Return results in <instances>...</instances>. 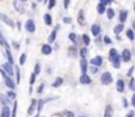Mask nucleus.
Segmentation results:
<instances>
[{"instance_id": "nucleus-39", "label": "nucleus", "mask_w": 135, "mask_h": 117, "mask_svg": "<svg viewBox=\"0 0 135 117\" xmlns=\"http://www.w3.org/2000/svg\"><path fill=\"white\" fill-rule=\"evenodd\" d=\"M8 96H9L11 99H15V98H16V94H15V91H9V92H8Z\"/></svg>"}, {"instance_id": "nucleus-55", "label": "nucleus", "mask_w": 135, "mask_h": 117, "mask_svg": "<svg viewBox=\"0 0 135 117\" xmlns=\"http://www.w3.org/2000/svg\"><path fill=\"white\" fill-rule=\"evenodd\" d=\"M37 1H42V0H37Z\"/></svg>"}, {"instance_id": "nucleus-28", "label": "nucleus", "mask_w": 135, "mask_h": 117, "mask_svg": "<svg viewBox=\"0 0 135 117\" xmlns=\"http://www.w3.org/2000/svg\"><path fill=\"white\" fill-rule=\"evenodd\" d=\"M5 55H7V57H8V62H11V64H13V57H12V55H11V52L7 50V52H5Z\"/></svg>"}, {"instance_id": "nucleus-51", "label": "nucleus", "mask_w": 135, "mask_h": 117, "mask_svg": "<svg viewBox=\"0 0 135 117\" xmlns=\"http://www.w3.org/2000/svg\"><path fill=\"white\" fill-rule=\"evenodd\" d=\"M42 90H43V85H41L39 89H38V92H42Z\"/></svg>"}, {"instance_id": "nucleus-29", "label": "nucleus", "mask_w": 135, "mask_h": 117, "mask_svg": "<svg viewBox=\"0 0 135 117\" xmlns=\"http://www.w3.org/2000/svg\"><path fill=\"white\" fill-rule=\"evenodd\" d=\"M25 61H26V55H25V54H22V55H21V57H20V64H21V65H24Z\"/></svg>"}, {"instance_id": "nucleus-8", "label": "nucleus", "mask_w": 135, "mask_h": 117, "mask_svg": "<svg viewBox=\"0 0 135 117\" xmlns=\"http://www.w3.org/2000/svg\"><path fill=\"white\" fill-rule=\"evenodd\" d=\"M91 64H92V65H95V66H100V65L102 64V58H101V56L93 57L92 60H91Z\"/></svg>"}, {"instance_id": "nucleus-38", "label": "nucleus", "mask_w": 135, "mask_h": 117, "mask_svg": "<svg viewBox=\"0 0 135 117\" xmlns=\"http://www.w3.org/2000/svg\"><path fill=\"white\" fill-rule=\"evenodd\" d=\"M55 0H50V1H49V8L51 9V8H54V5H55Z\"/></svg>"}, {"instance_id": "nucleus-54", "label": "nucleus", "mask_w": 135, "mask_h": 117, "mask_svg": "<svg viewBox=\"0 0 135 117\" xmlns=\"http://www.w3.org/2000/svg\"><path fill=\"white\" fill-rule=\"evenodd\" d=\"M54 117H59V116H55V115H54Z\"/></svg>"}, {"instance_id": "nucleus-9", "label": "nucleus", "mask_w": 135, "mask_h": 117, "mask_svg": "<svg viewBox=\"0 0 135 117\" xmlns=\"http://www.w3.org/2000/svg\"><path fill=\"white\" fill-rule=\"evenodd\" d=\"M78 22L80 23L81 26H84V25H85V21H84V10H83V9H80V10H79V16H78Z\"/></svg>"}, {"instance_id": "nucleus-2", "label": "nucleus", "mask_w": 135, "mask_h": 117, "mask_svg": "<svg viewBox=\"0 0 135 117\" xmlns=\"http://www.w3.org/2000/svg\"><path fill=\"white\" fill-rule=\"evenodd\" d=\"M111 81H113V78H111V74L109 72H105L102 74V77H101V82H102L104 85H109V83H111Z\"/></svg>"}, {"instance_id": "nucleus-22", "label": "nucleus", "mask_w": 135, "mask_h": 117, "mask_svg": "<svg viewBox=\"0 0 135 117\" xmlns=\"http://www.w3.org/2000/svg\"><path fill=\"white\" fill-rule=\"evenodd\" d=\"M97 10H98V13H105V5L104 4H101V3H100L98 5H97Z\"/></svg>"}, {"instance_id": "nucleus-41", "label": "nucleus", "mask_w": 135, "mask_h": 117, "mask_svg": "<svg viewBox=\"0 0 135 117\" xmlns=\"http://www.w3.org/2000/svg\"><path fill=\"white\" fill-rule=\"evenodd\" d=\"M70 39H71L72 42H76V35L74 33H71V34H70Z\"/></svg>"}, {"instance_id": "nucleus-43", "label": "nucleus", "mask_w": 135, "mask_h": 117, "mask_svg": "<svg viewBox=\"0 0 135 117\" xmlns=\"http://www.w3.org/2000/svg\"><path fill=\"white\" fill-rule=\"evenodd\" d=\"M110 1H111V0H100V3H101V4H104V5H108Z\"/></svg>"}, {"instance_id": "nucleus-19", "label": "nucleus", "mask_w": 135, "mask_h": 117, "mask_svg": "<svg viewBox=\"0 0 135 117\" xmlns=\"http://www.w3.org/2000/svg\"><path fill=\"white\" fill-rule=\"evenodd\" d=\"M111 115H113V109H111L110 105H108L106 109H105V116L104 117H111Z\"/></svg>"}, {"instance_id": "nucleus-45", "label": "nucleus", "mask_w": 135, "mask_h": 117, "mask_svg": "<svg viewBox=\"0 0 135 117\" xmlns=\"http://www.w3.org/2000/svg\"><path fill=\"white\" fill-rule=\"evenodd\" d=\"M68 5H70V0H64V8H68Z\"/></svg>"}, {"instance_id": "nucleus-32", "label": "nucleus", "mask_w": 135, "mask_h": 117, "mask_svg": "<svg viewBox=\"0 0 135 117\" xmlns=\"http://www.w3.org/2000/svg\"><path fill=\"white\" fill-rule=\"evenodd\" d=\"M80 56H81V58H85L87 57V48H83L80 51Z\"/></svg>"}, {"instance_id": "nucleus-40", "label": "nucleus", "mask_w": 135, "mask_h": 117, "mask_svg": "<svg viewBox=\"0 0 135 117\" xmlns=\"http://www.w3.org/2000/svg\"><path fill=\"white\" fill-rule=\"evenodd\" d=\"M42 107H43V100H39L38 102V111H42Z\"/></svg>"}, {"instance_id": "nucleus-49", "label": "nucleus", "mask_w": 135, "mask_h": 117, "mask_svg": "<svg viewBox=\"0 0 135 117\" xmlns=\"http://www.w3.org/2000/svg\"><path fill=\"white\" fill-rule=\"evenodd\" d=\"M131 104H132L134 107H135V94H134V95H132V99H131Z\"/></svg>"}, {"instance_id": "nucleus-35", "label": "nucleus", "mask_w": 135, "mask_h": 117, "mask_svg": "<svg viewBox=\"0 0 135 117\" xmlns=\"http://www.w3.org/2000/svg\"><path fill=\"white\" fill-rule=\"evenodd\" d=\"M16 79H17V83L21 81V77H20V72H19V69H16Z\"/></svg>"}, {"instance_id": "nucleus-1", "label": "nucleus", "mask_w": 135, "mask_h": 117, "mask_svg": "<svg viewBox=\"0 0 135 117\" xmlns=\"http://www.w3.org/2000/svg\"><path fill=\"white\" fill-rule=\"evenodd\" d=\"M0 72H2V74H3V77H4V81H5V83H7V86L9 87V89H15V87H16L15 82H13V81L11 79V78L8 77V75H7V73L4 72V69H2V70H0Z\"/></svg>"}, {"instance_id": "nucleus-42", "label": "nucleus", "mask_w": 135, "mask_h": 117, "mask_svg": "<svg viewBox=\"0 0 135 117\" xmlns=\"http://www.w3.org/2000/svg\"><path fill=\"white\" fill-rule=\"evenodd\" d=\"M97 70H98V66H95V65L91 66V72L92 73H97Z\"/></svg>"}, {"instance_id": "nucleus-17", "label": "nucleus", "mask_w": 135, "mask_h": 117, "mask_svg": "<svg viewBox=\"0 0 135 117\" xmlns=\"http://www.w3.org/2000/svg\"><path fill=\"white\" fill-rule=\"evenodd\" d=\"M42 52L45 55H50L51 54V47L49 46V44H45L43 47H42Z\"/></svg>"}, {"instance_id": "nucleus-44", "label": "nucleus", "mask_w": 135, "mask_h": 117, "mask_svg": "<svg viewBox=\"0 0 135 117\" xmlns=\"http://www.w3.org/2000/svg\"><path fill=\"white\" fill-rule=\"evenodd\" d=\"M104 42L109 44V43H111V40H110V38H109V37H105V38H104Z\"/></svg>"}, {"instance_id": "nucleus-31", "label": "nucleus", "mask_w": 135, "mask_h": 117, "mask_svg": "<svg viewBox=\"0 0 135 117\" xmlns=\"http://www.w3.org/2000/svg\"><path fill=\"white\" fill-rule=\"evenodd\" d=\"M0 43H3V46H5V47L8 48V44H7V42L4 40V37H3V34H2V33H0Z\"/></svg>"}, {"instance_id": "nucleus-23", "label": "nucleus", "mask_w": 135, "mask_h": 117, "mask_svg": "<svg viewBox=\"0 0 135 117\" xmlns=\"http://www.w3.org/2000/svg\"><path fill=\"white\" fill-rule=\"evenodd\" d=\"M55 37H56V30H52L51 34H50V37H49V42H54Z\"/></svg>"}, {"instance_id": "nucleus-11", "label": "nucleus", "mask_w": 135, "mask_h": 117, "mask_svg": "<svg viewBox=\"0 0 135 117\" xmlns=\"http://www.w3.org/2000/svg\"><path fill=\"white\" fill-rule=\"evenodd\" d=\"M117 56H118V52H117V50H115V48H111L110 52H109V60L113 61Z\"/></svg>"}, {"instance_id": "nucleus-10", "label": "nucleus", "mask_w": 135, "mask_h": 117, "mask_svg": "<svg viewBox=\"0 0 135 117\" xmlns=\"http://www.w3.org/2000/svg\"><path fill=\"white\" fill-rule=\"evenodd\" d=\"M2 117H12V113L9 111V107H3V111H2Z\"/></svg>"}, {"instance_id": "nucleus-37", "label": "nucleus", "mask_w": 135, "mask_h": 117, "mask_svg": "<svg viewBox=\"0 0 135 117\" xmlns=\"http://www.w3.org/2000/svg\"><path fill=\"white\" fill-rule=\"evenodd\" d=\"M16 111H17V103L15 102V105H13V112H12V117H16Z\"/></svg>"}, {"instance_id": "nucleus-33", "label": "nucleus", "mask_w": 135, "mask_h": 117, "mask_svg": "<svg viewBox=\"0 0 135 117\" xmlns=\"http://www.w3.org/2000/svg\"><path fill=\"white\" fill-rule=\"evenodd\" d=\"M68 52H70V56H75V55H76V50H75V47H71V48L68 50Z\"/></svg>"}, {"instance_id": "nucleus-12", "label": "nucleus", "mask_w": 135, "mask_h": 117, "mask_svg": "<svg viewBox=\"0 0 135 117\" xmlns=\"http://www.w3.org/2000/svg\"><path fill=\"white\" fill-rule=\"evenodd\" d=\"M117 90H118L119 92H122L123 90H125V82H123L122 79L117 81Z\"/></svg>"}, {"instance_id": "nucleus-46", "label": "nucleus", "mask_w": 135, "mask_h": 117, "mask_svg": "<svg viewBox=\"0 0 135 117\" xmlns=\"http://www.w3.org/2000/svg\"><path fill=\"white\" fill-rule=\"evenodd\" d=\"M41 72V68H39V65H36V72H34V73H36V74H38Z\"/></svg>"}, {"instance_id": "nucleus-57", "label": "nucleus", "mask_w": 135, "mask_h": 117, "mask_svg": "<svg viewBox=\"0 0 135 117\" xmlns=\"http://www.w3.org/2000/svg\"><path fill=\"white\" fill-rule=\"evenodd\" d=\"M34 117H38V116H34Z\"/></svg>"}, {"instance_id": "nucleus-4", "label": "nucleus", "mask_w": 135, "mask_h": 117, "mask_svg": "<svg viewBox=\"0 0 135 117\" xmlns=\"http://www.w3.org/2000/svg\"><path fill=\"white\" fill-rule=\"evenodd\" d=\"M0 20L2 21H4L5 23H7L8 26H11V27H13L15 26V23H13V21L9 18V17L7 16V14H0Z\"/></svg>"}, {"instance_id": "nucleus-6", "label": "nucleus", "mask_w": 135, "mask_h": 117, "mask_svg": "<svg viewBox=\"0 0 135 117\" xmlns=\"http://www.w3.org/2000/svg\"><path fill=\"white\" fill-rule=\"evenodd\" d=\"M122 60L123 61H130L131 60V52L128 50H123L122 52Z\"/></svg>"}, {"instance_id": "nucleus-24", "label": "nucleus", "mask_w": 135, "mask_h": 117, "mask_svg": "<svg viewBox=\"0 0 135 117\" xmlns=\"http://www.w3.org/2000/svg\"><path fill=\"white\" fill-rule=\"evenodd\" d=\"M62 83H63V79H62V78H58V79L54 82V83H52V87H59Z\"/></svg>"}, {"instance_id": "nucleus-36", "label": "nucleus", "mask_w": 135, "mask_h": 117, "mask_svg": "<svg viewBox=\"0 0 135 117\" xmlns=\"http://www.w3.org/2000/svg\"><path fill=\"white\" fill-rule=\"evenodd\" d=\"M36 75H37L36 73H33V74L30 75V85H33V83H34V81H36Z\"/></svg>"}, {"instance_id": "nucleus-27", "label": "nucleus", "mask_w": 135, "mask_h": 117, "mask_svg": "<svg viewBox=\"0 0 135 117\" xmlns=\"http://www.w3.org/2000/svg\"><path fill=\"white\" fill-rule=\"evenodd\" d=\"M106 13H108V18H110V20L114 17V10H113V9H110V8H109V9L106 10Z\"/></svg>"}, {"instance_id": "nucleus-20", "label": "nucleus", "mask_w": 135, "mask_h": 117, "mask_svg": "<svg viewBox=\"0 0 135 117\" xmlns=\"http://www.w3.org/2000/svg\"><path fill=\"white\" fill-rule=\"evenodd\" d=\"M122 30H123V23H119V25H117V26L114 27V33H115L117 35H118Z\"/></svg>"}, {"instance_id": "nucleus-14", "label": "nucleus", "mask_w": 135, "mask_h": 117, "mask_svg": "<svg viewBox=\"0 0 135 117\" xmlns=\"http://www.w3.org/2000/svg\"><path fill=\"white\" fill-rule=\"evenodd\" d=\"M80 65H81V70H83V74H85V72H87V68H88V62H87L85 58H81Z\"/></svg>"}, {"instance_id": "nucleus-53", "label": "nucleus", "mask_w": 135, "mask_h": 117, "mask_svg": "<svg viewBox=\"0 0 135 117\" xmlns=\"http://www.w3.org/2000/svg\"><path fill=\"white\" fill-rule=\"evenodd\" d=\"M132 70H134V66H132V68H131L130 70H128V73H127V74H128V75H131V73H132Z\"/></svg>"}, {"instance_id": "nucleus-15", "label": "nucleus", "mask_w": 135, "mask_h": 117, "mask_svg": "<svg viewBox=\"0 0 135 117\" xmlns=\"http://www.w3.org/2000/svg\"><path fill=\"white\" fill-rule=\"evenodd\" d=\"M113 66H114V68H117V69H118V68L121 66V56H119V55L113 60Z\"/></svg>"}, {"instance_id": "nucleus-59", "label": "nucleus", "mask_w": 135, "mask_h": 117, "mask_svg": "<svg viewBox=\"0 0 135 117\" xmlns=\"http://www.w3.org/2000/svg\"><path fill=\"white\" fill-rule=\"evenodd\" d=\"M81 117H83V116H81Z\"/></svg>"}, {"instance_id": "nucleus-13", "label": "nucleus", "mask_w": 135, "mask_h": 117, "mask_svg": "<svg viewBox=\"0 0 135 117\" xmlns=\"http://www.w3.org/2000/svg\"><path fill=\"white\" fill-rule=\"evenodd\" d=\"M100 31H101V27H100V25H93L92 26V34L95 35V37H97V35L100 34Z\"/></svg>"}, {"instance_id": "nucleus-52", "label": "nucleus", "mask_w": 135, "mask_h": 117, "mask_svg": "<svg viewBox=\"0 0 135 117\" xmlns=\"http://www.w3.org/2000/svg\"><path fill=\"white\" fill-rule=\"evenodd\" d=\"M13 46H15V48H16V50H17V48H19V47H20V46H19V43H16V42L13 43Z\"/></svg>"}, {"instance_id": "nucleus-47", "label": "nucleus", "mask_w": 135, "mask_h": 117, "mask_svg": "<svg viewBox=\"0 0 135 117\" xmlns=\"http://www.w3.org/2000/svg\"><path fill=\"white\" fill-rule=\"evenodd\" d=\"M72 20L71 18H70V17H64V22H67V23H70V22H71Z\"/></svg>"}, {"instance_id": "nucleus-18", "label": "nucleus", "mask_w": 135, "mask_h": 117, "mask_svg": "<svg viewBox=\"0 0 135 117\" xmlns=\"http://www.w3.org/2000/svg\"><path fill=\"white\" fill-rule=\"evenodd\" d=\"M126 18H127V12H126V10H122L121 14H119V21H121V23L125 22Z\"/></svg>"}, {"instance_id": "nucleus-21", "label": "nucleus", "mask_w": 135, "mask_h": 117, "mask_svg": "<svg viewBox=\"0 0 135 117\" xmlns=\"http://www.w3.org/2000/svg\"><path fill=\"white\" fill-rule=\"evenodd\" d=\"M36 105H37V102H36V100H33V102H32V104H30V108H29V111H28V113H29V115H32V113H33V111H34V108H36Z\"/></svg>"}, {"instance_id": "nucleus-50", "label": "nucleus", "mask_w": 135, "mask_h": 117, "mask_svg": "<svg viewBox=\"0 0 135 117\" xmlns=\"http://www.w3.org/2000/svg\"><path fill=\"white\" fill-rule=\"evenodd\" d=\"M126 117H134V112H128V113L126 115Z\"/></svg>"}, {"instance_id": "nucleus-30", "label": "nucleus", "mask_w": 135, "mask_h": 117, "mask_svg": "<svg viewBox=\"0 0 135 117\" xmlns=\"http://www.w3.org/2000/svg\"><path fill=\"white\" fill-rule=\"evenodd\" d=\"M83 39H84V43H85L87 46L89 44V42H91V39H89V37H88L87 34H84V35H83Z\"/></svg>"}, {"instance_id": "nucleus-5", "label": "nucleus", "mask_w": 135, "mask_h": 117, "mask_svg": "<svg viewBox=\"0 0 135 117\" xmlns=\"http://www.w3.org/2000/svg\"><path fill=\"white\" fill-rule=\"evenodd\" d=\"M13 7L16 8V10H19L20 13L24 12V4H22V0H15L13 1Z\"/></svg>"}, {"instance_id": "nucleus-25", "label": "nucleus", "mask_w": 135, "mask_h": 117, "mask_svg": "<svg viewBox=\"0 0 135 117\" xmlns=\"http://www.w3.org/2000/svg\"><path fill=\"white\" fill-rule=\"evenodd\" d=\"M45 21H46V25H51V16L49 13L45 14Z\"/></svg>"}, {"instance_id": "nucleus-34", "label": "nucleus", "mask_w": 135, "mask_h": 117, "mask_svg": "<svg viewBox=\"0 0 135 117\" xmlns=\"http://www.w3.org/2000/svg\"><path fill=\"white\" fill-rule=\"evenodd\" d=\"M130 89L135 90V79L134 78H131V81H130Z\"/></svg>"}, {"instance_id": "nucleus-58", "label": "nucleus", "mask_w": 135, "mask_h": 117, "mask_svg": "<svg viewBox=\"0 0 135 117\" xmlns=\"http://www.w3.org/2000/svg\"><path fill=\"white\" fill-rule=\"evenodd\" d=\"M22 1H25V0H22Z\"/></svg>"}, {"instance_id": "nucleus-48", "label": "nucleus", "mask_w": 135, "mask_h": 117, "mask_svg": "<svg viewBox=\"0 0 135 117\" xmlns=\"http://www.w3.org/2000/svg\"><path fill=\"white\" fill-rule=\"evenodd\" d=\"M66 116H67V117H75L72 112H66Z\"/></svg>"}, {"instance_id": "nucleus-7", "label": "nucleus", "mask_w": 135, "mask_h": 117, "mask_svg": "<svg viewBox=\"0 0 135 117\" xmlns=\"http://www.w3.org/2000/svg\"><path fill=\"white\" fill-rule=\"evenodd\" d=\"M3 69H4L9 75L13 74V69H12V64H11V62H5V64H3Z\"/></svg>"}, {"instance_id": "nucleus-3", "label": "nucleus", "mask_w": 135, "mask_h": 117, "mask_svg": "<svg viewBox=\"0 0 135 117\" xmlns=\"http://www.w3.org/2000/svg\"><path fill=\"white\" fill-rule=\"evenodd\" d=\"M25 29L29 33H34L36 31V25H34V21L33 20H28L25 23Z\"/></svg>"}, {"instance_id": "nucleus-56", "label": "nucleus", "mask_w": 135, "mask_h": 117, "mask_svg": "<svg viewBox=\"0 0 135 117\" xmlns=\"http://www.w3.org/2000/svg\"><path fill=\"white\" fill-rule=\"evenodd\" d=\"M134 9H135V5H134Z\"/></svg>"}, {"instance_id": "nucleus-26", "label": "nucleus", "mask_w": 135, "mask_h": 117, "mask_svg": "<svg viewBox=\"0 0 135 117\" xmlns=\"http://www.w3.org/2000/svg\"><path fill=\"white\" fill-rule=\"evenodd\" d=\"M126 35H127V38L131 39V40L135 38V35H134V31H132V30H127V31H126Z\"/></svg>"}, {"instance_id": "nucleus-16", "label": "nucleus", "mask_w": 135, "mask_h": 117, "mask_svg": "<svg viewBox=\"0 0 135 117\" xmlns=\"http://www.w3.org/2000/svg\"><path fill=\"white\" fill-rule=\"evenodd\" d=\"M80 82H81V83H89V82H91V78L89 77H88V75L87 74H83V75H81V77H80Z\"/></svg>"}]
</instances>
